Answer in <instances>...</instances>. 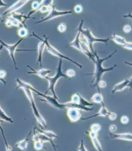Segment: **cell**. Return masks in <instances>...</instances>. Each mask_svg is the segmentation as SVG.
<instances>
[{
  "label": "cell",
  "mask_w": 132,
  "mask_h": 151,
  "mask_svg": "<svg viewBox=\"0 0 132 151\" xmlns=\"http://www.w3.org/2000/svg\"><path fill=\"white\" fill-rule=\"evenodd\" d=\"M116 52H117V51L115 50L113 52L111 53L110 55L108 56L107 57H106V58H100L97 53L96 51L94 52V55L95 56V60L93 61V63L95 64V69H94V73H92V74H86L87 75H92L93 76V79L91 82L92 84H93V85H92L93 86H94V87L97 86L98 82L101 80V78L103 77L104 73H105L106 72H108L112 70L116 67V66H117L116 64H114L113 66H111L110 67L108 68H105L103 66V63L104 61L110 58Z\"/></svg>",
  "instance_id": "1"
},
{
  "label": "cell",
  "mask_w": 132,
  "mask_h": 151,
  "mask_svg": "<svg viewBox=\"0 0 132 151\" xmlns=\"http://www.w3.org/2000/svg\"><path fill=\"white\" fill-rule=\"evenodd\" d=\"M62 60L61 58H60L58 68H57V70L55 75L52 77L47 76L45 78L47 81H48L49 87L44 94H46L49 91H51L52 93L53 94V97L54 98L57 99L58 101L60 100H59V99L57 96V94H56L55 92V86L59 78H62V77H64V78L67 77L65 74L63 73L62 71Z\"/></svg>",
  "instance_id": "2"
},
{
  "label": "cell",
  "mask_w": 132,
  "mask_h": 151,
  "mask_svg": "<svg viewBox=\"0 0 132 151\" xmlns=\"http://www.w3.org/2000/svg\"><path fill=\"white\" fill-rule=\"evenodd\" d=\"M22 89L24 92H25V94L28 100H29L33 110V114L36 118L39 126L42 128V129H44L46 127V122L40 114L38 109L37 108V106L35 105L32 90L28 88H23Z\"/></svg>",
  "instance_id": "3"
},
{
  "label": "cell",
  "mask_w": 132,
  "mask_h": 151,
  "mask_svg": "<svg viewBox=\"0 0 132 151\" xmlns=\"http://www.w3.org/2000/svg\"><path fill=\"white\" fill-rule=\"evenodd\" d=\"M31 90L32 91L35 92V93H37V96H41L43 98V99H40V101L49 104L50 105H51L53 107L60 110H64L65 109L67 108V103H65L64 104L59 103V101L54 98V97L47 96V94H43L35 89L34 87H32Z\"/></svg>",
  "instance_id": "4"
},
{
  "label": "cell",
  "mask_w": 132,
  "mask_h": 151,
  "mask_svg": "<svg viewBox=\"0 0 132 151\" xmlns=\"http://www.w3.org/2000/svg\"><path fill=\"white\" fill-rule=\"evenodd\" d=\"M81 34L84 36L85 39L86 40L89 48L92 53L94 54V51L93 50V45L94 42H102L104 44H107L110 40V38H107L106 39L103 38H98L94 37L92 34L91 31L89 28H86L84 29L82 28L81 29Z\"/></svg>",
  "instance_id": "5"
},
{
  "label": "cell",
  "mask_w": 132,
  "mask_h": 151,
  "mask_svg": "<svg viewBox=\"0 0 132 151\" xmlns=\"http://www.w3.org/2000/svg\"><path fill=\"white\" fill-rule=\"evenodd\" d=\"M23 38H21L18 41L16 44H13V45H9V44H6L1 39H0V43L7 50L9 54V56L11 57L13 61V64H14V67L16 70H18V68L16 66V61L15 57V53L16 51H36V50H28V49H22V50H17L16 48L18 47L19 44L21 43V42L22 41Z\"/></svg>",
  "instance_id": "6"
},
{
  "label": "cell",
  "mask_w": 132,
  "mask_h": 151,
  "mask_svg": "<svg viewBox=\"0 0 132 151\" xmlns=\"http://www.w3.org/2000/svg\"><path fill=\"white\" fill-rule=\"evenodd\" d=\"M44 39H42V40H44V42L45 44V47L46 48L47 51L50 53H51V54L53 55L58 57H59L60 58L66 59L67 60L73 63L75 65H77V67H78L79 68H81V69L82 68V65L77 63V61H75V60H73L71 59V58H69L68 57L64 55L63 54L60 53V52H59L58 50H57L53 46L51 45L50 44L49 42L48 37H47L45 35H44Z\"/></svg>",
  "instance_id": "7"
},
{
  "label": "cell",
  "mask_w": 132,
  "mask_h": 151,
  "mask_svg": "<svg viewBox=\"0 0 132 151\" xmlns=\"http://www.w3.org/2000/svg\"><path fill=\"white\" fill-rule=\"evenodd\" d=\"M72 13V11H60L56 9L53 6V8L52 9V11L50 12L49 14L46 16L45 17L42 19L36 22V24H38L41 23L45 22V21H49L51 20L54 18H57L59 17L62 16L66 15Z\"/></svg>",
  "instance_id": "8"
},
{
  "label": "cell",
  "mask_w": 132,
  "mask_h": 151,
  "mask_svg": "<svg viewBox=\"0 0 132 151\" xmlns=\"http://www.w3.org/2000/svg\"><path fill=\"white\" fill-rule=\"evenodd\" d=\"M80 45L81 48L80 52L85 54L92 61H93L95 60V56L90 51L86 40L85 39L84 36L81 34L80 35Z\"/></svg>",
  "instance_id": "9"
},
{
  "label": "cell",
  "mask_w": 132,
  "mask_h": 151,
  "mask_svg": "<svg viewBox=\"0 0 132 151\" xmlns=\"http://www.w3.org/2000/svg\"><path fill=\"white\" fill-rule=\"evenodd\" d=\"M32 37H34L37 38V39L40 40L41 42L38 43V59H37V63H39L40 64V67L42 68V56L43 54V52H44V50L45 48V44L44 42V40L42 39L39 36H38L37 35L35 34V33L34 32L32 33V35H31Z\"/></svg>",
  "instance_id": "10"
},
{
  "label": "cell",
  "mask_w": 132,
  "mask_h": 151,
  "mask_svg": "<svg viewBox=\"0 0 132 151\" xmlns=\"http://www.w3.org/2000/svg\"><path fill=\"white\" fill-rule=\"evenodd\" d=\"M67 114L68 119L72 122H75L81 118L82 115L80 110L75 108H68L67 109Z\"/></svg>",
  "instance_id": "11"
},
{
  "label": "cell",
  "mask_w": 132,
  "mask_h": 151,
  "mask_svg": "<svg viewBox=\"0 0 132 151\" xmlns=\"http://www.w3.org/2000/svg\"><path fill=\"white\" fill-rule=\"evenodd\" d=\"M131 82L132 77L130 78L124 79L123 81L116 84L112 89V93H115L116 92L122 91L126 87H130L131 88Z\"/></svg>",
  "instance_id": "12"
},
{
  "label": "cell",
  "mask_w": 132,
  "mask_h": 151,
  "mask_svg": "<svg viewBox=\"0 0 132 151\" xmlns=\"http://www.w3.org/2000/svg\"><path fill=\"white\" fill-rule=\"evenodd\" d=\"M29 1H19L12 5L11 7L7 9L6 11L3 13L4 15L6 16L9 14H11L13 12H15L17 10L21 8V7L26 4Z\"/></svg>",
  "instance_id": "13"
},
{
  "label": "cell",
  "mask_w": 132,
  "mask_h": 151,
  "mask_svg": "<svg viewBox=\"0 0 132 151\" xmlns=\"http://www.w3.org/2000/svg\"><path fill=\"white\" fill-rule=\"evenodd\" d=\"M84 24V20L83 19H82L81 22H80V25H79V27L78 28L77 34L74 40H73L72 42H70L68 45L71 47H74L76 49L78 50V51H81V48H80V36L81 35V29L82 28V25Z\"/></svg>",
  "instance_id": "14"
},
{
  "label": "cell",
  "mask_w": 132,
  "mask_h": 151,
  "mask_svg": "<svg viewBox=\"0 0 132 151\" xmlns=\"http://www.w3.org/2000/svg\"><path fill=\"white\" fill-rule=\"evenodd\" d=\"M88 132V133H87V134H88L89 136L91 138L92 143L93 144V146L96 149V150L98 151H103L101 145L97 138V132H94L91 130Z\"/></svg>",
  "instance_id": "15"
},
{
  "label": "cell",
  "mask_w": 132,
  "mask_h": 151,
  "mask_svg": "<svg viewBox=\"0 0 132 151\" xmlns=\"http://www.w3.org/2000/svg\"><path fill=\"white\" fill-rule=\"evenodd\" d=\"M27 67L32 70V71H31V72H27V74L37 75L38 76H39V77L42 78H45L48 76V75L51 73V71L50 70H48V69L42 68L41 70H35L32 68L30 66L27 65Z\"/></svg>",
  "instance_id": "16"
},
{
  "label": "cell",
  "mask_w": 132,
  "mask_h": 151,
  "mask_svg": "<svg viewBox=\"0 0 132 151\" xmlns=\"http://www.w3.org/2000/svg\"><path fill=\"white\" fill-rule=\"evenodd\" d=\"M101 104H102V107L97 113L91 116L90 117L82 118V119L83 120H86L91 119H93V118H95V117H98V116H103V117L107 116L108 114L109 111H108V109L106 107L104 102L101 103Z\"/></svg>",
  "instance_id": "17"
},
{
  "label": "cell",
  "mask_w": 132,
  "mask_h": 151,
  "mask_svg": "<svg viewBox=\"0 0 132 151\" xmlns=\"http://www.w3.org/2000/svg\"><path fill=\"white\" fill-rule=\"evenodd\" d=\"M110 137L111 139H120V140L128 141H132V134L130 133L120 134L110 133Z\"/></svg>",
  "instance_id": "18"
},
{
  "label": "cell",
  "mask_w": 132,
  "mask_h": 151,
  "mask_svg": "<svg viewBox=\"0 0 132 151\" xmlns=\"http://www.w3.org/2000/svg\"><path fill=\"white\" fill-rule=\"evenodd\" d=\"M34 129L35 130V133L37 134V136L38 138L39 139V140L40 141L42 142V143L44 142H49L51 143L52 147L53 148L54 151H56V146L54 144V142L53 141V139H51V138H49L48 137H47V136H45L44 134L41 133H40L39 131H35V129L34 128Z\"/></svg>",
  "instance_id": "19"
},
{
  "label": "cell",
  "mask_w": 132,
  "mask_h": 151,
  "mask_svg": "<svg viewBox=\"0 0 132 151\" xmlns=\"http://www.w3.org/2000/svg\"><path fill=\"white\" fill-rule=\"evenodd\" d=\"M9 16L19 21L25 27L27 28V26H26V24H25L26 21H27V19H29L27 16L25 15H23V14L16 13V12L10 14Z\"/></svg>",
  "instance_id": "20"
},
{
  "label": "cell",
  "mask_w": 132,
  "mask_h": 151,
  "mask_svg": "<svg viewBox=\"0 0 132 151\" xmlns=\"http://www.w3.org/2000/svg\"><path fill=\"white\" fill-rule=\"evenodd\" d=\"M31 134V131L29 132L27 137H26L25 139L17 142L16 144V147L20 149V150H23V151H25L27 150L28 141H29V138Z\"/></svg>",
  "instance_id": "21"
},
{
  "label": "cell",
  "mask_w": 132,
  "mask_h": 151,
  "mask_svg": "<svg viewBox=\"0 0 132 151\" xmlns=\"http://www.w3.org/2000/svg\"><path fill=\"white\" fill-rule=\"evenodd\" d=\"M34 136L33 137V140L34 141V146L35 150L37 151H39L42 149L43 148V143L42 142L39 140L38 138L37 134L35 133V130L34 129Z\"/></svg>",
  "instance_id": "22"
},
{
  "label": "cell",
  "mask_w": 132,
  "mask_h": 151,
  "mask_svg": "<svg viewBox=\"0 0 132 151\" xmlns=\"http://www.w3.org/2000/svg\"><path fill=\"white\" fill-rule=\"evenodd\" d=\"M111 38L115 43L122 46H123L126 42L124 38L119 35H117L116 34H114L112 35V37H111Z\"/></svg>",
  "instance_id": "23"
},
{
  "label": "cell",
  "mask_w": 132,
  "mask_h": 151,
  "mask_svg": "<svg viewBox=\"0 0 132 151\" xmlns=\"http://www.w3.org/2000/svg\"><path fill=\"white\" fill-rule=\"evenodd\" d=\"M91 101L92 103H97V104H101L103 102L102 94L100 93H97L93 94L91 99Z\"/></svg>",
  "instance_id": "24"
},
{
  "label": "cell",
  "mask_w": 132,
  "mask_h": 151,
  "mask_svg": "<svg viewBox=\"0 0 132 151\" xmlns=\"http://www.w3.org/2000/svg\"><path fill=\"white\" fill-rule=\"evenodd\" d=\"M34 129L37 130V131H39L41 133L44 134L45 136L48 137L49 138H51L52 139H54V138H59V137L57 136L54 132H52L51 131H45V130H42L40 129H38L37 127H34Z\"/></svg>",
  "instance_id": "25"
},
{
  "label": "cell",
  "mask_w": 132,
  "mask_h": 151,
  "mask_svg": "<svg viewBox=\"0 0 132 151\" xmlns=\"http://www.w3.org/2000/svg\"><path fill=\"white\" fill-rule=\"evenodd\" d=\"M0 119L5 121V122H8L12 123L13 121L11 118L9 117L6 114V113L4 112V111L2 110V109L0 106Z\"/></svg>",
  "instance_id": "26"
},
{
  "label": "cell",
  "mask_w": 132,
  "mask_h": 151,
  "mask_svg": "<svg viewBox=\"0 0 132 151\" xmlns=\"http://www.w3.org/2000/svg\"><path fill=\"white\" fill-rule=\"evenodd\" d=\"M18 34L19 37L21 38H23L27 37L28 34V31L27 28L25 27H21L18 30Z\"/></svg>",
  "instance_id": "27"
},
{
  "label": "cell",
  "mask_w": 132,
  "mask_h": 151,
  "mask_svg": "<svg viewBox=\"0 0 132 151\" xmlns=\"http://www.w3.org/2000/svg\"><path fill=\"white\" fill-rule=\"evenodd\" d=\"M78 104L82 106H85V107H88L93 105V103H90L89 101L86 100V99H85L80 93H79V101Z\"/></svg>",
  "instance_id": "28"
},
{
  "label": "cell",
  "mask_w": 132,
  "mask_h": 151,
  "mask_svg": "<svg viewBox=\"0 0 132 151\" xmlns=\"http://www.w3.org/2000/svg\"><path fill=\"white\" fill-rule=\"evenodd\" d=\"M4 122L3 120L0 119V131H1L2 137H3L4 142L5 144L6 150H7V151H11L12 150L11 147L7 143V140H6V138H5V136L4 130H3V129H2V127L1 126V123L2 122Z\"/></svg>",
  "instance_id": "29"
},
{
  "label": "cell",
  "mask_w": 132,
  "mask_h": 151,
  "mask_svg": "<svg viewBox=\"0 0 132 151\" xmlns=\"http://www.w3.org/2000/svg\"><path fill=\"white\" fill-rule=\"evenodd\" d=\"M79 93H75L71 96V102L75 104H79Z\"/></svg>",
  "instance_id": "30"
},
{
  "label": "cell",
  "mask_w": 132,
  "mask_h": 151,
  "mask_svg": "<svg viewBox=\"0 0 132 151\" xmlns=\"http://www.w3.org/2000/svg\"><path fill=\"white\" fill-rule=\"evenodd\" d=\"M90 129L91 131L98 133L101 129V126L99 124H93L91 126Z\"/></svg>",
  "instance_id": "31"
},
{
  "label": "cell",
  "mask_w": 132,
  "mask_h": 151,
  "mask_svg": "<svg viewBox=\"0 0 132 151\" xmlns=\"http://www.w3.org/2000/svg\"><path fill=\"white\" fill-rule=\"evenodd\" d=\"M66 28H67V26H66V24L65 23H61L58 26V27H57L58 30L60 33L65 32L66 30Z\"/></svg>",
  "instance_id": "32"
},
{
  "label": "cell",
  "mask_w": 132,
  "mask_h": 151,
  "mask_svg": "<svg viewBox=\"0 0 132 151\" xmlns=\"http://www.w3.org/2000/svg\"><path fill=\"white\" fill-rule=\"evenodd\" d=\"M75 72L72 69H69V70H67L66 72V75L67 77H69V78H72V77H75Z\"/></svg>",
  "instance_id": "33"
},
{
  "label": "cell",
  "mask_w": 132,
  "mask_h": 151,
  "mask_svg": "<svg viewBox=\"0 0 132 151\" xmlns=\"http://www.w3.org/2000/svg\"><path fill=\"white\" fill-rule=\"evenodd\" d=\"M107 86L106 82L104 81L100 80V81L98 82V85H97V87H98V90H99V93H100V88H104L106 87Z\"/></svg>",
  "instance_id": "34"
},
{
  "label": "cell",
  "mask_w": 132,
  "mask_h": 151,
  "mask_svg": "<svg viewBox=\"0 0 132 151\" xmlns=\"http://www.w3.org/2000/svg\"><path fill=\"white\" fill-rule=\"evenodd\" d=\"M107 116L108 119L111 121L115 120L117 117V115L116 113L113 112H110V111L108 112Z\"/></svg>",
  "instance_id": "35"
},
{
  "label": "cell",
  "mask_w": 132,
  "mask_h": 151,
  "mask_svg": "<svg viewBox=\"0 0 132 151\" xmlns=\"http://www.w3.org/2000/svg\"><path fill=\"white\" fill-rule=\"evenodd\" d=\"M82 11V7L81 4L75 5L74 8V11L77 13H81Z\"/></svg>",
  "instance_id": "36"
},
{
  "label": "cell",
  "mask_w": 132,
  "mask_h": 151,
  "mask_svg": "<svg viewBox=\"0 0 132 151\" xmlns=\"http://www.w3.org/2000/svg\"><path fill=\"white\" fill-rule=\"evenodd\" d=\"M129 118L126 116H123L120 119V122L123 124H126L129 122Z\"/></svg>",
  "instance_id": "37"
},
{
  "label": "cell",
  "mask_w": 132,
  "mask_h": 151,
  "mask_svg": "<svg viewBox=\"0 0 132 151\" xmlns=\"http://www.w3.org/2000/svg\"><path fill=\"white\" fill-rule=\"evenodd\" d=\"M78 150L80 151H87V149L85 147V145H84V140L82 139H81V145L78 148Z\"/></svg>",
  "instance_id": "38"
},
{
  "label": "cell",
  "mask_w": 132,
  "mask_h": 151,
  "mask_svg": "<svg viewBox=\"0 0 132 151\" xmlns=\"http://www.w3.org/2000/svg\"><path fill=\"white\" fill-rule=\"evenodd\" d=\"M122 47L126 49L132 50V43L131 42H126V43L123 46H122Z\"/></svg>",
  "instance_id": "39"
},
{
  "label": "cell",
  "mask_w": 132,
  "mask_h": 151,
  "mask_svg": "<svg viewBox=\"0 0 132 151\" xmlns=\"http://www.w3.org/2000/svg\"><path fill=\"white\" fill-rule=\"evenodd\" d=\"M131 29H132V28H131V27L130 25H125L123 27V31L126 33H129L131 31Z\"/></svg>",
  "instance_id": "40"
},
{
  "label": "cell",
  "mask_w": 132,
  "mask_h": 151,
  "mask_svg": "<svg viewBox=\"0 0 132 151\" xmlns=\"http://www.w3.org/2000/svg\"><path fill=\"white\" fill-rule=\"evenodd\" d=\"M7 6H8V5H7L5 2H4V1H2L1 0H0V8L2 7H7ZM3 21H4V20L2 19V18L1 16L0 15V22H3Z\"/></svg>",
  "instance_id": "41"
},
{
  "label": "cell",
  "mask_w": 132,
  "mask_h": 151,
  "mask_svg": "<svg viewBox=\"0 0 132 151\" xmlns=\"http://www.w3.org/2000/svg\"><path fill=\"white\" fill-rule=\"evenodd\" d=\"M7 73L6 71L4 70H0V78L1 79H4V78L6 77Z\"/></svg>",
  "instance_id": "42"
},
{
  "label": "cell",
  "mask_w": 132,
  "mask_h": 151,
  "mask_svg": "<svg viewBox=\"0 0 132 151\" xmlns=\"http://www.w3.org/2000/svg\"><path fill=\"white\" fill-rule=\"evenodd\" d=\"M109 129H110V131L111 133H114L117 130V126L115 125H110V127H109Z\"/></svg>",
  "instance_id": "43"
},
{
  "label": "cell",
  "mask_w": 132,
  "mask_h": 151,
  "mask_svg": "<svg viewBox=\"0 0 132 151\" xmlns=\"http://www.w3.org/2000/svg\"><path fill=\"white\" fill-rule=\"evenodd\" d=\"M0 81L2 82L3 83H4V85H6V82L5 81L4 79H1L0 78Z\"/></svg>",
  "instance_id": "44"
},
{
  "label": "cell",
  "mask_w": 132,
  "mask_h": 151,
  "mask_svg": "<svg viewBox=\"0 0 132 151\" xmlns=\"http://www.w3.org/2000/svg\"><path fill=\"white\" fill-rule=\"evenodd\" d=\"M3 47H4L3 45H0V51H1V50L2 49V48H3Z\"/></svg>",
  "instance_id": "45"
}]
</instances>
